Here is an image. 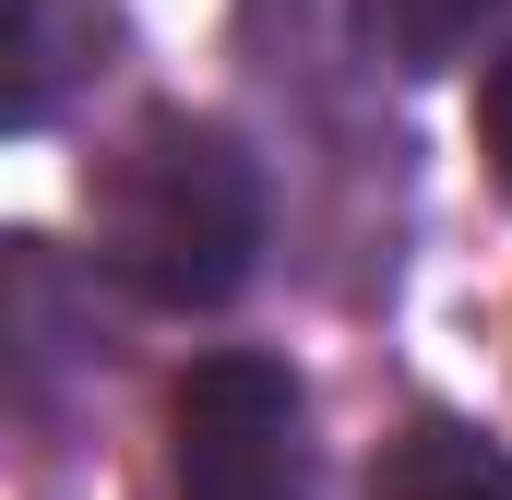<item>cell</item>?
<instances>
[{
	"instance_id": "1",
	"label": "cell",
	"mask_w": 512,
	"mask_h": 500,
	"mask_svg": "<svg viewBox=\"0 0 512 500\" xmlns=\"http://www.w3.org/2000/svg\"><path fill=\"white\" fill-rule=\"evenodd\" d=\"M96 250H108V274H120L131 298H155V310H215V298H239V286H251V250H262L251 155L215 120L155 108V120L96 167Z\"/></svg>"
},
{
	"instance_id": "2",
	"label": "cell",
	"mask_w": 512,
	"mask_h": 500,
	"mask_svg": "<svg viewBox=\"0 0 512 500\" xmlns=\"http://www.w3.org/2000/svg\"><path fill=\"white\" fill-rule=\"evenodd\" d=\"M167 477H179V500H310L298 381L251 346L203 358L167 405Z\"/></svg>"
},
{
	"instance_id": "3",
	"label": "cell",
	"mask_w": 512,
	"mask_h": 500,
	"mask_svg": "<svg viewBox=\"0 0 512 500\" xmlns=\"http://www.w3.org/2000/svg\"><path fill=\"white\" fill-rule=\"evenodd\" d=\"M370 500H512V453L477 441V429H453V417H417V429L382 441Z\"/></svg>"
},
{
	"instance_id": "4",
	"label": "cell",
	"mask_w": 512,
	"mask_h": 500,
	"mask_svg": "<svg viewBox=\"0 0 512 500\" xmlns=\"http://www.w3.org/2000/svg\"><path fill=\"white\" fill-rule=\"evenodd\" d=\"M489 12H501V0H370V36H382L405 72H441Z\"/></svg>"
},
{
	"instance_id": "5",
	"label": "cell",
	"mask_w": 512,
	"mask_h": 500,
	"mask_svg": "<svg viewBox=\"0 0 512 500\" xmlns=\"http://www.w3.org/2000/svg\"><path fill=\"white\" fill-rule=\"evenodd\" d=\"M72 48V12L60 0H12V120H48V96H60V60Z\"/></svg>"
},
{
	"instance_id": "6",
	"label": "cell",
	"mask_w": 512,
	"mask_h": 500,
	"mask_svg": "<svg viewBox=\"0 0 512 500\" xmlns=\"http://www.w3.org/2000/svg\"><path fill=\"white\" fill-rule=\"evenodd\" d=\"M477 120H489V155H501V179H512V48L489 60V96H477Z\"/></svg>"
}]
</instances>
